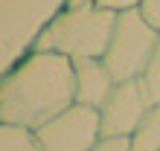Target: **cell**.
<instances>
[{"label": "cell", "mask_w": 160, "mask_h": 151, "mask_svg": "<svg viewBox=\"0 0 160 151\" xmlns=\"http://www.w3.org/2000/svg\"><path fill=\"white\" fill-rule=\"evenodd\" d=\"M41 151H90L102 139L99 110L70 105L64 113L50 119L38 131H32Z\"/></svg>", "instance_id": "4"}, {"label": "cell", "mask_w": 160, "mask_h": 151, "mask_svg": "<svg viewBox=\"0 0 160 151\" xmlns=\"http://www.w3.org/2000/svg\"><path fill=\"white\" fill-rule=\"evenodd\" d=\"M160 32L140 15V9L131 12H119L117 23H114V35L105 50V67L111 76L119 81H137L143 76L148 58H152L154 46H157Z\"/></svg>", "instance_id": "3"}, {"label": "cell", "mask_w": 160, "mask_h": 151, "mask_svg": "<svg viewBox=\"0 0 160 151\" xmlns=\"http://www.w3.org/2000/svg\"><path fill=\"white\" fill-rule=\"evenodd\" d=\"M131 151H160V102L146 110L140 128L131 137Z\"/></svg>", "instance_id": "7"}, {"label": "cell", "mask_w": 160, "mask_h": 151, "mask_svg": "<svg viewBox=\"0 0 160 151\" xmlns=\"http://www.w3.org/2000/svg\"><path fill=\"white\" fill-rule=\"evenodd\" d=\"M140 15L160 32V0H143L140 3Z\"/></svg>", "instance_id": "10"}, {"label": "cell", "mask_w": 160, "mask_h": 151, "mask_svg": "<svg viewBox=\"0 0 160 151\" xmlns=\"http://www.w3.org/2000/svg\"><path fill=\"white\" fill-rule=\"evenodd\" d=\"M148 110L140 81H119L108 102L99 108L102 139H131Z\"/></svg>", "instance_id": "5"}, {"label": "cell", "mask_w": 160, "mask_h": 151, "mask_svg": "<svg viewBox=\"0 0 160 151\" xmlns=\"http://www.w3.org/2000/svg\"><path fill=\"white\" fill-rule=\"evenodd\" d=\"M90 151H131V139H99Z\"/></svg>", "instance_id": "12"}, {"label": "cell", "mask_w": 160, "mask_h": 151, "mask_svg": "<svg viewBox=\"0 0 160 151\" xmlns=\"http://www.w3.org/2000/svg\"><path fill=\"white\" fill-rule=\"evenodd\" d=\"M73 81H76V105L99 110L117 87V79L111 76L102 58H88L73 64Z\"/></svg>", "instance_id": "6"}, {"label": "cell", "mask_w": 160, "mask_h": 151, "mask_svg": "<svg viewBox=\"0 0 160 151\" xmlns=\"http://www.w3.org/2000/svg\"><path fill=\"white\" fill-rule=\"evenodd\" d=\"M143 0H96L99 9H108V12H131V9H140Z\"/></svg>", "instance_id": "11"}, {"label": "cell", "mask_w": 160, "mask_h": 151, "mask_svg": "<svg viewBox=\"0 0 160 151\" xmlns=\"http://www.w3.org/2000/svg\"><path fill=\"white\" fill-rule=\"evenodd\" d=\"M137 81H140V90H143L148 108L157 105L160 102V38H157V46H154L152 58H148L146 70H143V76H140Z\"/></svg>", "instance_id": "8"}, {"label": "cell", "mask_w": 160, "mask_h": 151, "mask_svg": "<svg viewBox=\"0 0 160 151\" xmlns=\"http://www.w3.org/2000/svg\"><path fill=\"white\" fill-rule=\"evenodd\" d=\"M0 151H41L32 131L0 122Z\"/></svg>", "instance_id": "9"}, {"label": "cell", "mask_w": 160, "mask_h": 151, "mask_svg": "<svg viewBox=\"0 0 160 151\" xmlns=\"http://www.w3.org/2000/svg\"><path fill=\"white\" fill-rule=\"evenodd\" d=\"M117 12L90 6V9H61L35 38L38 52H58L64 58L88 61L105 58V50L114 35Z\"/></svg>", "instance_id": "2"}, {"label": "cell", "mask_w": 160, "mask_h": 151, "mask_svg": "<svg viewBox=\"0 0 160 151\" xmlns=\"http://www.w3.org/2000/svg\"><path fill=\"white\" fill-rule=\"evenodd\" d=\"M76 105L73 61L58 52L32 50L0 79V122L38 131Z\"/></svg>", "instance_id": "1"}, {"label": "cell", "mask_w": 160, "mask_h": 151, "mask_svg": "<svg viewBox=\"0 0 160 151\" xmlns=\"http://www.w3.org/2000/svg\"><path fill=\"white\" fill-rule=\"evenodd\" d=\"M96 6V0H64V9H90Z\"/></svg>", "instance_id": "13"}]
</instances>
